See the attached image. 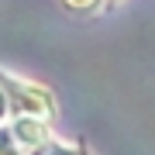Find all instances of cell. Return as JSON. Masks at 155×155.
I'll return each instance as SVG.
<instances>
[{
    "label": "cell",
    "instance_id": "cell-1",
    "mask_svg": "<svg viewBox=\"0 0 155 155\" xmlns=\"http://www.w3.org/2000/svg\"><path fill=\"white\" fill-rule=\"evenodd\" d=\"M0 86L7 90V104H11V117L17 114H31V117H41V121H55V100L52 93L38 83H28V79H17V76H7L0 72Z\"/></svg>",
    "mask_w": 155,
    "mask_h": 155
},
{
    "label": "cell",
    "instance_id": "cell-2",
    "mask_svg": "<svg viewBox=\"0 0 155 155\" xmlns=\"http://www.w3.org/2000/svg\"><path fill=\"white\" fill-rule=\"evenodd\" d=\"M52 121H41V117H31V114H17L11 124V138L21 145L24 152H31V148H38L41 141H48L52 138V127H48Z\"/></svg>",
    "mask_w": 155,
    "mask_h": 155
},
{
    "label": "cell",
    "instance_id": "cell-3",
    "mask_svg": "<svg viewBox=\"0 0 155 155\" xmlns=\"http://www.w3.org/2000/svg\"><path fill=\"white\" fill-rule=\"evenodd\" d=\"M72 14H100V0H59Z\"/></svg>",
    "mask_w": 155,
    "mask_h": 155
},
{
    "label": "cell",
    "instance_id": "cell-4",
    "mask_svg": "<svg viewBox=\"0 0 155 155\" xmlns=\"http://www.w3.org/2000/svg\"><path fill=\"white\" fill-rule=\"evenodd\" d=\"M0 155H28L21 145L11 138V127H4V124H0Z\"/></svg>",
    "mask_w": 155,
    "mask_h": 155
},
{
    "label": "cell",
    "instance_id": "cell-5",
    "mask_svg": "<svg viewBox=\"0 0 155 155\" xmlns=\"http://www.w3.org/2000/svg\"><path fill=\"white\" fill-rule=\"evenodd\" d=\"M7 114H11V104H7V90L0 86V124L7 121Z\"/></svg>",
    "mask_w": 155,
    "mask_h": 155
},
{
    "label": "cell",
    "instance_id": "cell-6",
    "mask_svg": "<svg viewBox=\"0 0 155 155\" xmlns=\"http://www.w3.org/2000/svg\"><path fill=\"white\" fill-rule=\"evenodd\" d=\"M117 4H124V0H100V11H110V7H117Z\"/></svg>",
    "mask_w": 155,
    "mask_h": 155
},
{
    "label": "cell",
    "instance_id": "cell-7",
    "mask_svg": "<svg viewBox=\"0 0 155 155\" xmlns=\"http://www.w3.org/2000/svg\"><path fill=\"white\" fill-rule=\"evenodd\" d=\"M79 155H90V148H86V145H79Z\"/></svg>",
    "mask_w": 155,
    "mask_h": 155
}]
</instances>
